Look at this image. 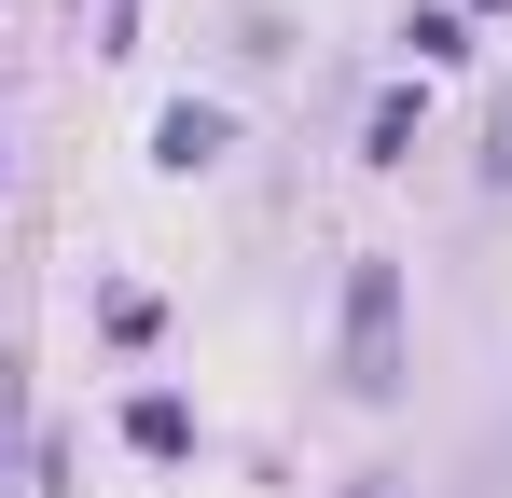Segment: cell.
<instances>
[{"mask_svg": "<svg viewBox=\"0 0 512 498\" xmlns=\"http://www.w3.org/2000/svg\"><path fill=\"white\" fill-rule=\"evenodd\" d=\"M222 153V111H208V97H180L167 125H153V166H208Z\"/></svg>", "mask_w": 512, "mask_h": 498, "instance_id": "7a4b0ae2", "label": "cell"}, {"mask_svg": "<svg viewBox=\"0 0 512 498\" xmlns=\"http://www.w3.org/2000/svg\"><path fill=\"white\" fill-rule=\"evenodd\" d=\"M485 180H512V97H499V139H485Z\"/></svg>", "mask_w": 512, "mask_h": 498, "instance_id": "277c9868", "label": "cell"}, {"mask_svg": "<svg viewBox=\"0 0 512 498\" xmlns=\"http://www.w3.org/2000/svg\"><path fill=\"white\" fill-rule=\"evenodd\" d=\"M125 443H139V457H180V443H194V415H180V402H167V388H153V402L125 415Z\"/></svg>", "mask_w": 512, "mask_h": 498, "instance_id": "3957f363", "label": "cell"}, {"mask_svg": "<svg viewBox=\"0 0 512 498\" xmlns=\"http://www.w3.org/2000/svg\"><path fill=\"white\" fill-rule=\"evenodd\" d=\"M346 388L360 402L402 388V263H346Z\"/></svg>", "mask_w": 512, "mask_h": 498, "instance_id": "6da1fadb", "label": "cell"}]
</instances>
